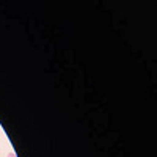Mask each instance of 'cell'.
<instances>
[{
  "label": "cell",
  "mask_w": 157,
  "mask_h": 157,
  "mask_svg": "<svg viewBox=\"0 0 157 157\" xmlns=\"http://www.w3.org/2000/svg\"><path fill=\"white\" fill-rule=\"evenodd\" d=\"M6 157H17V155H16V154H14V152H10V154H8V155H6Z\"/></svg>",
  "instance_id": "1"
}]
</instances>
